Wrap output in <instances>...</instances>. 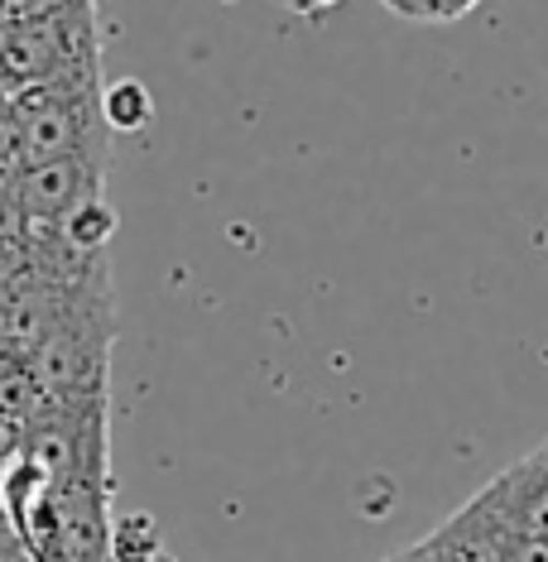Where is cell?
Returning a JSON list of instances; mask_svg holds the SVG:
<instances>
[{
    "label": "cell",
    "mask_w": 548,
    "mask_h": 562,
    "mask_svg": "<svg viewBox=\"0 0 548 562\" xmlns=\"http://www.w3.org/2000/svg\"><path fill=\"white\" fill-rule=\"evenodd\" d=\"M101 178H107V164H97V159L20 164V173L10 178V202H15L20 232H48V226H58L82 202L101 198Z\"/></svg>",
    "instance_id": "1"
},
{
    "label": "cell",
    "mask_w": 548,
    "mask_h": 562,
    "mask_svg": "<svg viewBox=\"0 0 548 562\" xmlns=\"http://www.w3.org/2000/svg\"><path fill=\"white\" fill-rule=\"evenodd\" d=\"M471 505H477L501 533H519V539L548 543V442L539 452H529L525 462L501 471Z\"/></svg>",
    "instance_id": "2"
},
{
    "label": "cell",
    "mask_w": 548,
    "mask_h": 562,
    "mask_svg": "<svg viewBox=\"0 0 548 562\" xmlns=\"http://www.w3.org/2000/svg\"><path fill=\"white\" fill-rule=\"evenodd\" d=\"M501 539L505 533L467 501L448 524L428 533L424 548L433 553V562H501Z\"/></svg>",
    "instance_id": "3"
},
{
    "label": "cell",
    "mask_w": 548,
    "mask_h": 562,
    "mask_svg": "<svg viewBox=\"0 0 548 562\" xmlns=\"http://www.w3.org/2000/svg\"><path fill=\"white\" fill-rule=\"evenodd\" d=\"M111 236H116V212L107 207V198L82 202L78 212L58 222V246L68 255H78V260H97L111 246Z\"/></svg>",
    "instance_id": "4"
},
{
    "label": "cell",
    "mask_w": 548,
    "mask_h": 562,
    "mask_svg": "<svg viewBox=\"0 0 548 562\" xmlns=\"http://www.w3.org/2000/svg\"><path fill=\"white\" fill-rule=\"evenodd\" d=\"M101 106V121H107L111 135H131V131H145L149 116H155V101H149V87L139 78H121V82H107L97 97Z\"/></svg>",
    "instance_id": "5"
},
{
    "label": "cell",
    "mask_w": 548,
    "mask_h": 562,
    "mask_svg": "<svg viewBox=\"0 0 548 562\" xmlns=\"http://www.w3.org/2000/svg\"><path fill=\"white\" fill-rule=\"evenodd\" d=\"M155 553H164V539H159V524L145 509L111 519V543H107L111 562H149Z\"/></svg>",
    "instance_id": "6"
},
{
    "label": "cell",
    "mask_w": 548,
    "mask_h": 562,
    "mask_svg": "<svg viewBox=\"0 0 548 562\" xmlns=\"http://www.w3.org/2000/svg\"><path fill=\"white\" fill-rule=\"evenodd\" d=\"M284 10H294V15H327L333 5H342V0H279Z\"/></svg>",
    "instance_id": "7"
},
{
    "label": "cell",
    "mask_w": 548,
    "mask_h": 562,
    "mask_svg": "<svg viewBox=\"0 0 548 562\" xmlns=\"http://www.w3.org/2000/svg\"><path fill=\"white\" fill-rule=\"evenodd\" d=\"M385 562H433V553L424 543H414V548H404V553H394V558H385Z\"/></svg>",
    "instance_id": "8"
},
{
    "label": "cell",
    "mask_w": 548,
    "mask_h": 562,
    "mask_svg": "<svg viewBox=\"0 0 548 562\" xmlns=\"http://www.w3.org/2000/svg\"><path fill=\"white\" fill-rule=\"evenodd\" d=\"M149 562H178L174 553H155V558H149Z\"/></svg>",
    "instance_id": "9"
}]
</instances>
